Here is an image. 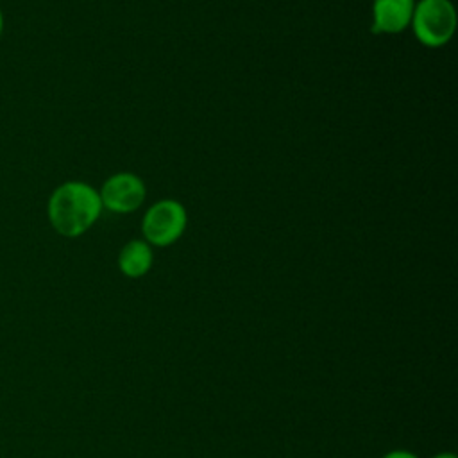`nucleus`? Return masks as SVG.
<instances>
[{
  "instance_id": "6e6552de",
  "label": "nucleus",
  "mask_w": 458,
  "mask_h": 458,
  "mask_svg": "<svg viewBox=\"0 0 458 458\" xmlns=\"http://www.w3.org/2000/svg\"><path fill=\"white\" fill-rule=\"evenodd\" d=\"M431 458H456V454H454V453H449V451H442V453H437V454L431 456Z\"/></svg>"
},
{
  "instance_id": "f03ea898",
  "label": "nucleus",
  "mask_w": 458,
  "mask_h": 458,
  "mask_svg": "<svg viewBox=\"0 0 458 458\" xmlns=\"http://www.w3.org/2000/svg\"><path fill=\"white\" fill-rule=\"evenodd\" d=\"M410 25L422 45L442 47L454 34L456 13L449 0H420L413 7Z\"/></svg>"
},
{
  "instance_id": "0eeeda50",
  "label": "nucleus",
  "mask_w": 458,
  "mask_h": 458,
  "mask_svg": "<svg viewBox=\"0 0 458 458\" xmlns=\"http://www.w3.org/2000/svg\"><path fill=\"white\" fill-rule=\"evenodd\" d=\"M381 458H419V456L408 449H392L385 453Z\"/></svg>"
},
{
  "instance_id": "20e7f679",
  "label": "nucleus",
  "mask_w": 458,
  "mask_h": 458,
  "mask_svg": "<svg viewBox=\"0 0 458 458\" xmlns=\"http://www.w3.org/2000/svg\"><path fill=\"white\" fill-rule=\"evenodd\" d=\"M98 195L102 208L113 213H131L143 204L145 184L134 174H114L102 184Z\"/></svg>"
},
{
  "instance_id": "39448f33",
  "label": "nucleus",
  "mask_w": 458,
  "mask_h": 458,
  "mask_svg": "<svg viewBox=\"0 0 458 458\" xmlns=\"http://www.w3.org/2000/svg\"><path fill=\"white\" fill-rule=\"evenodd\" d=\"M415 0H374L372 2V32L397 34L404 30L413 14Z\"/></svg>"
},
{
  "instance_id": "1a4fd4ad",
  "label": "nucleus",
  "mask_w": 458,
  "mask_h": 458,
  "mask_svg": "<svg viewBox=\"0 0 458 458\" xmlns=\"http://www.w3.org/2000/svg\"><path fill=\"white\" fill-rule=\"evenodd\" d=\"M2 34H4V14L0 11V38H2Z\"/></svg>"
},
{
  "instance_id": "f257e3e1",
  "label": "nucleus",
  "mask_w": 458,
  "mask_h": 458,
  "mask_svg": "<svg viewBox=\"0 0 458 458\" xmlns=\"http://www.w3.org/2000/svg\"><path fill=\"white\" fill-rule=\"evenodd\" d=\"M98 191L82 181H66L48 197L47 216L54 231L64 238L84 234L100 216Z\"/></svg>"
},
{
  "instance_id": "423d86ee",
  "label": "nucleus",
  "mask_w": 458,
  "mask_h": 458,
  "mask_svg": "<svg viewBox=\"0 0 458 458\" xmlns=\"http://www.w3.org/2000/svg\"><path fill=\"white\" fill-rule=\"evenodd\" d=\"M152 249L143 240L127 242L118 254V268L125 277H143L152 267Z\"/></svg>"
},
{
  "instance_id": "7ed1b4c3",
  "label": "nucleus",
  "mask_w": 458,
  "mask_h": 458,
  "mask_svg": "<svg viewBox=\"0 0 458 458\" xmlns=\"http://www.w3.org/2000/svg\"><path fill=\"white\" fill-rule=\"evenodd\" d=\"M186 229V209L181 202L166 199L152 204L141 222L147 243L166 247L181 238Z\"/></svg>"
}]
</instances>
